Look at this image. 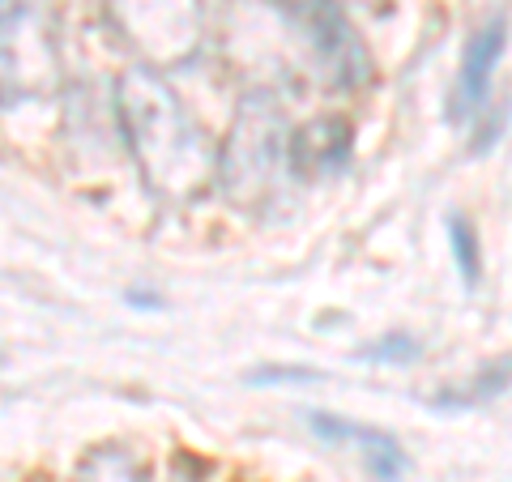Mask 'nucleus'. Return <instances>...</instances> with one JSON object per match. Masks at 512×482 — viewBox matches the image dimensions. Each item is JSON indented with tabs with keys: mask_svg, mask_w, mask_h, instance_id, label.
<instances>
[{
	"mask_svg": "<svg viewBox=\"0 0 512 482\" xmlns=\"http://www.w3.org/2000/svg\"><path fill=\"white\" fill-rule=\"evenodd\" d=\"M274 9L282 26L303 47V56L312 60L320 82L338 90H355L372 77L367 47L355 35V26H350L342 0H274Z\"/></svg>",
	"mask_w": 512,
	"mask_h": 482,
	"instance_id": "39448f33",
	"label": "nucleus"
},
{
	"mask_svg": "<svg viewBox=\"0 0 512 482\" xmlns=\"http://www.w3.org/2000/svg\"><path fill=\"white\" fill-rule=\"evenodd\" d=\"M308 427H312V436H320L325 444L359 448L367 470H372L380 482H397L406 474V453H402V444H397L389 431L367 427V423H350V419H338V414H320V410L308 414Z\"/></svg>",
	"mask_w": 512,
	"mask_h": 482,
	"instance_id": "423d86ee",
	"label": "nucleus"
},
{
	"mask_svg": "<svg viewBox=\"0 0 512 482\" xmlns=\"http://www.w3.org/2000/svg\"><path fill=\"white\" fill-rule=\"evenodd\" d=\"M128 303H133V308H141V312H150V308H158L163 299H158L154 291H128Z\"/></svg>",
	"mask_w": 512,
	"mask_h": 482,
	"instance_id": "4468645a",
	"label": "nucleus"
},
{
	"mask_svg": "<svg viewBox=\"0 0 512 482\" xmlns=\"http://www.w3.org/2000/svg\"><path fill=\"white\" fill-rule=\"evenodd\" d=\"M116 124L141 180L167 205H188L218 184V146L192 120L163 69L133 64L116 82Z\"/></svg>",
	"mask_w": 512,
	"mask_h": 482,
	"instance_id": "f257e3e1",
	"label": "nucleus"
},
{
	"mask_svg": "<svg viewBox=\"0 0 512 482\" xmlns=\"http://www.w3.org/2000/svg\"><path fill=\"white\" fill-rule=\"evenodd\" d=\"M350 5H367V9H380L384 0H350Z\"/></svg>",
	"mask_w": 512,
	"mask_h": 482,
	"instance_id": "2eb2a0df",
	"label": "nucleus"
},
{
	"mask_svg": "<svg viewBox=\"0 0 512 482\" xmlns=\"http://www.w3.org/2000/svg\"><path fill=\"white\" fill-rule=\"evenodd\" d=\"M116 35L150 69H180L205 39L201 0H103Z\"/></svg>",
	"mask_w": 512,
	"mask_h": 482,
	"instance_id": "20e7f679",
	"label": "nucleus"
},
{
	"mask_svg": "<svg viewBox=\"0 0 512 482\" xmlns=\"http://www.w3.org/2000/svg\"><path fill=\"white\" fill-rule=\"evenodd\" d=\"M73 482H150L146 470L137 465V457L120 444H103L77 465V478Z\"/></svg>",
	"mask_w": 512,
	"mask_h": 482,
	"instance_id": "9d476101",
	"label": "nucleus"
},
{
	"mask_svg": "<svg viewBox=\"0 0 512 482\" xmlns=\"http://www.w3.org/2000/svg\"><path fill=\"white\" fill-rule=\"evenodd\" d=\"M419 355H423V346L414 342L410 333H389V337H380V342L359 350L363 363H414Z\"/></svg>",
	"mask_w": 512,
	"mask_h": 482,
	"instance_id": "f8f14e48",
	"label": "nucleus"
},
{
	"mask_svg": "<svg viewBox=\"0 0 512 482\" xmlns=\"http://www.w3.org/2000/svg\"><path fill=\"white\" fill-rule=\"evenodd\" d=\"M512 384V359H500L483 367L478 376H470V384H457V389H440L431 397V406L440 410H470V406H487L491 397H500Z\"/></svg>",
	"mask_w": 512,
	"mask_h": 482,
	"instance_id": "1a4fd4ad",
	"label": "nucleus"
},
{
	"mask_svg": "<svg viewBox=\"0 0 512 482\" xmlns=\"http://www.w3.org/2000/svg\"><path fill=\"white\" fill-rule=\"evenodd\" d=\"M56 13L47 0H5L0 5V107L52 103L60 94Z\"/></svg>",
	"mask_w": 512,
	"mask_h": 482,
	"instance_id": "7ed1b4c3",
	"label": "nucleus"
},
{
	"mask_svg": "<svg viewBox=\"0 0 512 482\" xmlns=\"http://www.w3.org/2000/svg\"><path fill=\"white\" fill-rule=\"evenodd\" d=\"M504 43H508V26H504V18H491V22H487V26L470 39L466 56H461L457 94H453L457 116H474V111L487 103V90H491L495 64H500V56H504Z\"/></svg>",
	"mask_w": 512,
	"mask_h": 482,
	"instance_id": "0eeeda50",
	"label": "nucleus"
},
{
	"mask_svg": "<svg viewBox=\"0 0 512 482\" xmlns=\"http://www.w3.org/2000/svg\"><path fill=\"white\" fill-rule=\"evenodd\" d=\"M295 175L312 180V175L342 171L350 163V120L342 116H316L312 124L295 128Z\"/></svg>",
	"mask_w": 512,
	"mask_h": 482,
	"instance_id": "6e6552de",
	"label": "nucleus"
},
{
	"mask_svg": "<svg viewBox=\"0 0 512 482\" xmlns=\"http://www.w3.org/2000/svg\"><path fill=\"white\" fill-rule=\"evenodd\" d=\"M320 380V372L312 367H256L248 376V384H312Z\"/></svg>",
	"mask_w": 512,
	"mask_h": 482,
	"instance_id": "ddd939ff",
	"label": "nucleus"
},
{
	"mask_svg": "<svg viewBox=\"0 0 512 482\" xmlns=\"http://www.w3.org/2000/svg\"><path fill=\"white\" fill-rule=\"evenodd\" d=\"M0 363H5V359H0Z\"/></svg>",
	"mask_w": 512,
	"mask_h": 482,
	"instance_id": "dca6fc26",
	"label": "nucleus"
},
{
	"mask_svg": "<svg viewBox=\"0 0 512 482\" xmlns=\"http://www.w3.org/2000/svg\"><path fill=\"white\" fill-rule=\"evenodd\" d=\"M295 128L269 90H252L218 146V188L235 210L261 214L295 180Z\"/></svg>",
	"mask_w": 512,
	"mask_h": 482,
	"instance_id": "f03ea898",
	"label": "nucleus"
},
{
	"mask_svg": "<svg viewBox=\"0 0 512 482\" xmlns=\"http://www.w3.org/2000/svg\"><path fill=\"white\" fill-rule=\"evenodd\" d=\"M448 239H453V261L461 269V278H466V286H478V278H483V248H478L474 222L466 214H453L448 218Z\"/></svg>",
	"mask_w": 512,
	"mask_h": 482,
	"instance_id": "9b49d317",
	"label": "nucleus"
}]
</instances>
